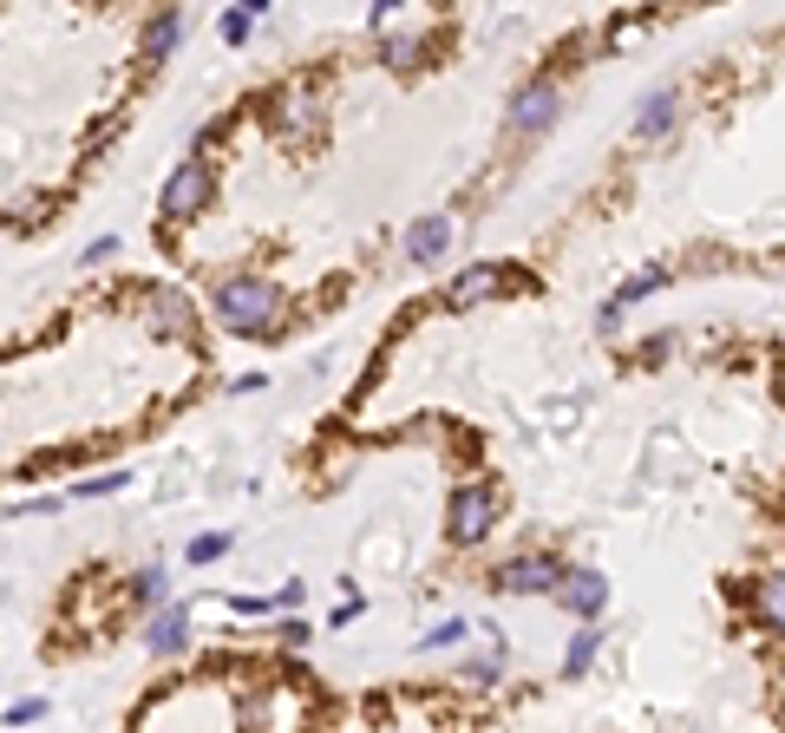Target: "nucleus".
Listing matches in <instances>:
<instances>
[{
    "label": "nucleus",
    "instance_id": "obj_23",
    "mask_svg": "<svg viewBox=\"0 0 785 733\" xmlns=\"http://www.w3.org/2000/svg\"><path fill=\"white\" fill-rule=\"evenodd\" d=\"M79 256H85V262H111V256H118V236H92Z\"/></svg>",
    "mask_w": 785,
    "mask_h": 733
},
{
    "label": "nucleus",
    "instance_id": "obj_28",
    "mask_svg": "<svg viewBox=\"0 0 785 733\" xmlns=\"http://www.w3.org/2000/svg\"><path fill=\"white\" fill-rule=\"evenodd\" d=\"M393 13H400V0H373V26H386Z\"/></svg>",
    "mask_w": 785,
    "mask_h": 733
},
{
    "label": "nucleus",
    "instance_id": "obj_3",
    "mask_svg": "<svg viewBox=\"0 0 785 733\" xmlns=\"http://www.w3.org/2000/svg\"><path fill=\"white\" fill-rule=\"evenodd\" d=\"M210 197H216V177H210V164H203V157H190V164H177V170H170V184H164L157 210H164V216H197Z\"/></svg>",
    "mask_w": 785,
    "mask_h": 733
},
{
    "label": "nucleus",
    "instance_id": "obj_16",
    "mask_svg": "<svg viewBox=\"0 0 785 733\" xmlns=\"http://www.w3.org/2000/svg\"><path fill=\"white\" fill-rule=\"evenodd\" d=\"M459 642H465V623H459V616H445V623H432V629L419 636L426 655H432V649H459Z\"/></svg>",
    "mask_w": 785,
    "mask_h": 733
},
{
    "label": "nucleus",
    "instance_id": "obj_26",
    "mask_svg": "<svg viewBox=\"0 0 785 733\" xmlns=\"http://www.w3.org/2000/svg\"><path fill=\"white\" fill-rule=\"evenodd\" d=\"M596 328H603V334H616V328H622V302H603V315H596Z\"/></svg>",
    "mask_w": 785,
    "mask_h": 733
},
{
    "label": "nucleus",
    "instance_id": "obj_24",
    "mask_svg": "<svg viewBox=\"0 0 785 733\" xmlns=\"http://www.w3.org/2000/svg\"><path fill=\"white\" fill-rule=\"evenodd\" d=\"M118 125H124V118H118V111H111V118H98V125H92V131H85V151H98V144H105V138H111V131H118Z\"/></svg>",
    "mask_w": 785,
    "mask_h": 733
},
{
    "label": "nucleus",
    "instance_id": "obj_6",
    "mask_svg": "<svg viewBox=\"0 0 785 733\" xmlns=\"http://www.w3.org/2000/svg\"><path fill=\"white\" fill-rule=\"evenodd\" d=\"M518 138H537V131H550L557 125V85L550 79H537V85H524L518 98H511V118H504Z\"/></svg>",
    "mask_w": 785,
    "mask_h": 733
},
{
    "label": "nucleus",
    "instance_id": "obj_1",
    "mask_svg": "<svg viewBox=\"0 0 785 733\" xmlns=\"http://www.w3.org/2000/svg\"><path fill=\"white\" fill-rule=\"evenodd\" d=\"M282 288L275 282H262V275H229L223 288H216V321L229 328V334H269L275 321H282Z\"/></svg>",
    "mask_w": 785,
    "mask_h": 733
},
{
    "label": "nucleus",
    "instance_id": "obj_7",
    "mask_svg": "<svg viewBox=\"0 0 785 733\" xmlns=\"http://www.w3.org/2000/svg\"><path fill=\"white\" fill-rule=\"evenodd\" d=\"M504 288H511V269L478 262V269H465V275L445 282V308H478V302H491V295H504Z\"/></svg>",
    "mask_w": 785,
    "mask_h": 733
},
{
    "label": "nucleus",
    "instance_id": "obj_18",
    "mask_svg": "<svg viewBox=\"0 0 785 733\" xmlns=\"http://www.w3.org/2000/svg\"><path fill=\"white\" fill-rule=\"evenodd\" d=\"M662 282H668V275H662V269H649V275H629V282H622V288H616V302H622V308H629V302H642V295H655V288H662Z\"/></svg>",
    "mask_w": 785,
    "mask_h": 733
},
{
    "label": "nucleus",
    "instance_id": "obj_9",
    "mask_svg": "<svg viewBox=\"0 0 785 733\" xmlns=\"http://www.w3.org/2000/svg\"><path fill=\"white\" fill-rule=\"evenodd\" d=\"M144 649L164 655V662L183 655V649H190V610H157V616L144 623Z\"/></svg>",
    "mask_w": 785,
    "mask_h": 733
},
{
    "label": "nucleus",
    "instance_id": "obj_13",
    "mask_svg": "<svg viewBox=\"0 0 785 733\" xmlns=\"http://www.w3.org/2000/svg\"><path fill=\"white\" fill-rule=\"evenodd\" d=\"M675 98H681V92H655V98L635 111V131H642V138H668V131H675V111H681Z\"/></svg>",
    "mask_w": 785,
    "mask_h": 733
},
{
    "label": "nucleus",
    "instance_id": "obj_25",
    "mask_svg": "<svg viewBox=\"0 0 785 733\" xmlns=\"http://www.w3.org/2000/svg\"><path fill=\"white\" fill-rule=\"evenodd\" d=\"M229 610H236V616H269V610H275V596H236Z\"/></svg>",
    "mask_w": 785,
    "mask_h": 733
},
{
    "label": "nucleus",
    "instance_id": "obj_19",
    "mask_svg": "<svg viewBox=\"0 0 785 733\" xmlns=\"http://www.w3.org/2000/svg\"><path fill=\"white\" fill-rule=\"evenodd\" d=\"M223 551H229V531H210V537H197V544H190V564H216Z\"/></svg>",
    "mask_w": 785,
    "mask_h": 733
},
{
    "label": "nucleus",
    "instance_id": "obj_10",
    "mask_svg": "<svg viewBox=\"0 0 785 733\" xmlns=\"http://www.w3.org/2000/svg\"><path fill=\"white\" fill-rule=\"evenodd\" d=\"M275 125H282V131H295V138H314V131H321V98H314L308 85L282 92V98H275Z\"/></svg>",
    "mask_w": 785,
    "mask_h": 733
},
{
    "label": "nucleus",
    "instance_id": "obj_27",
    "mask_svg": "<svg viewBox=\"0 0 785 733\" xmlns=\"http://www.w3.org/2000/svg\"><path fill=\"white\" fill-rule=\"evenodd\" d=\"M282 642H288V649H301V642H308V623H295V616H288V623H282Z\"/></svg>",
    "mask_w": 785,
    "mask_h": 733
},
{
    "label": "nucleus",
    "instance_id": "obj_20",
    "mask_svg": "<svg viewBox=\"0 0 785 733\" xmlns=\"http://www.w3.org/2000/svg\"><path fill=\"white\" fill-rule=\"evenodd\" d=\"M164 583H170L164 570H138V583H131V603H157V596H164Z\"/></svg>",
    "mask_w": 785,
    "mask_h": 733
},
{
    "label": "nucleus",
    "instance_id": "obj_21",
    "mask_svg": "<svg viewBox=\"0 0 785 733\" xmlns=\"http://www.w3.org/2000/svg\"><path fill=\"white\" fill-rule=\"evenodd\" d=\"M124 485H131L124 472H111V478H85V485H79V498H111V492H124Z\"/></svg>",
    "mask_w": 785,
    "mask_h": 733
},
{
    "label": "nucleus",
    "instance_id": "obj_15",
    "mask_svg": "<svg viewBox=\"0 0 785 733\" xmlns=\"http://www.w3.org/2000/svg\"><path fill=\"white\" fill-rule=\"evenodd\" d=\"M426 59V39H413V33H400V39H386V66L393 72H413Z\"/></svg>",
    "mask_w": 785,
    "mask_h": 733
},
{
    "label": "nucleus",
    "instance_id": "obj_14",
    "mask_svg": "<svg viewBox=\"0 0 785 733\" xmlns=\"http://www.w3.org/2000/svg\"><path fill=\"white\" fill-rule=\"evenodd\" d=\"M596 655H603V629H596V623H583V629H576V642H570V655H563V675H590V669H596Z\"/></svg>",
    "mask_w": 785,
    "mask_h": 733
},
{
    "label": "nucleus",
    "instance_id": "obj_29",
    "mask_svg": "<svg viewBox=\"0 0 785 733\" xmlns=\"http://www.w3.org/2000/svg\"><path fill=\"white\" fill-rule=\"evenodd\" d=\"M236 7H242V13H262V7H269V0H236Z\"/></svg>",
    "mask_w": 785,
    "mask_h": 733
},
{
    "label": "nucleus",
    "instance_id": "obj_5",
    "mask_svg": "<svg viewBox=\"0 0 785 733\" xmlns=\"http://www.w3.org/2000/svg\"><path fill=\"white\" fill-rule=\"evenodd\" d=\"M144 328H157V334H170V341H190V334H197V302H190L183 288H151V295H144Z\"/></svg>",
    "mask_w": 785,
    "mask_h": 733
},
{
    "label": "nucleus",
    "instance_id": "obj_22",
    "mask_svg": "<svg viewBox=\"0 0 785 733\" xmlns=\"http://www.w3.org/2000/svg\"><path fill=\"white\" fill-rule=\"evenodd\" d=\"M33 721H46V701H13L7 708V728H33Z\"/></svg>",
    "mask_w": 785,
    "mask_h": 733
},
{
    "label": "nucleus",
    "instance_id": "obj_17",
    "mask_svg": "<svg viewBox=\"0 0 785 733\" xmlns=\"http://www.w3.org/2000/svg\"><path fill=\"white\" fill-rule=\"evenodd\" d=\"M216 33H223L229 46H249V33H255V13H242V7H229V13L216 20Z\"/></svg>",
    "mask_w": 785,
    "mask_h": 733
},
{
    "label": "nucleus",
    "instance_id": "obj_2",
    "mask_svg": "<svg viewBox=\"0 0 785 733\" xmlns=\"http://www.w3.org/2000/svg\"><path fill=\"white\" fill-rule=\"evenodd\" d=\"M498 531V492L491 485H459L445 505V537L452 544H485Z\"/></svg>",
    "mask_w": 785,
    "mask_h": 733
},
{
    "label": "nucleus",
    "instance_id": "obj_11",
    "mask_svg": "<svg viewBox=\"0 0 785 733\" xmlns=\"http://www.w3.org/2000/svg\"><path fill=\"white\" fill-rule=\"evenodd\" d=\"M400 249H406V262H439L452 249V216H419Z\"/></svg>",
    "mask_w": 785,
    "mask_h": 733
},
{
    "label": "nucleus",
    "instance_id": "obj_12",
    "mask_svg": "<svg viewBox=\"0 0 785 733\" xmlns=\"http://www.w3.org/2000/svg\"><path fill=\"white\" fill-rule=\"evenodd\" d=\"M177 39H183V20H177V13H157V20L144 26V66H164V59L177 52Z\"/></svg>",
    "mask_w": 785,
    "mask_h": 733
},
{
    "label": "nucleus",
    "instance_id": "obj_8",
    "mask_svg": "<svg viewBox=\"0 0 785 733\" xmlns=\"http://www.w3.org/2000/svg\"><path fill=\"white\" fill-rule=\"evenodd\" d=\"M550 596H557L563 610H576V616H603V603H609V583H603V570H563Z\"/></svg>",
    "mask_w": 785,
    "mask_h": 733
},
{
    "label": "nucleus",
    "instance_id": "obj_4",
    "mask_svg": "<svg viewBox=\"0 0 785 733\" xmlns=\"http://www.w3.org/2000/svg\"><path fill=\"white\" fill-rule=\"evenodd\" d=\"M557 577H563L557 557H511L504 570H491V590H504V596H550Z\"/></svg>",
    "mask_w": 785,
    "mask_h": 733
}]
</instances>
